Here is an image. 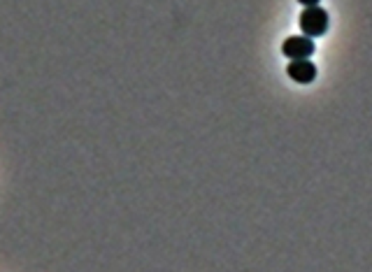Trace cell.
<instances>
[{
  "instance_id": "3957f363",
  "label": "cell",
  "mask_w": 372,
  "mask_h": 272,
  "mask_svg": "<svg viewBox=\"0 0 372 272\" xmlns=\"http://www.w3.org/2000/svg\"><path fill=\"white\" fill-rule=\"evenodd\" d=\"M286 72L298 84H312L316 79V65L309 59H294L286 65Z\"/></svg>"
},
{
  "instance_id": "6da1fadb",
  "label": "cell",
  "mask_w": 372,
  "mask_h": 272,
  "mask_svg": "<svg viewBox=\"0 0 372 272\" xmlns=\"http://www.w3.org/2000/svg\"><path fill=\"white\" fill-rule=\"evenodd\" d=\"M328 12L319 8V5H312V8H305L303 14H300V30L307 38H321V35H326L328 30Z\"/></svg>"
},
{
  "instance_id": "7a4b0ae2",
  "label": "cell",
  "mask_w": 372,
  "mask_h": 272,
  "mask_svg": "<svg viewBox=\"0 0 372 272\" xmlns=\"http://www.w3.org/2000/svg\"><path fill=\"white\" fill-rule=\"evenodd\" d=\"M282 52L286 59H309L312 54L316 52L314 47V40L307 38V35H291V38L284 40L282 45Z\"/></svg>"
},
{
  "instance_id": "277c9868",
  "label": "cell",
  "mask_w": 372,
  "mask_h": 272,
  "mask_svg": "<svg viewBox=\"0 0 372 272\" xmlns=\"http://www.w3.org/2000/svg\"><path fill=\"white\" fill-rule=\"evenodd\" d=\"M303 8H312V5H319V0H298Z\"/></svg>"
}]
</instances>
